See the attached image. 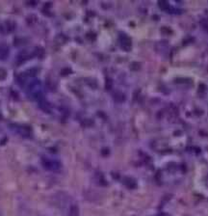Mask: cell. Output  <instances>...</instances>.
<instances>
[{
    "label": "cell",
    "mask_w": 208,
    "mask_h": 216,
    "mask_svg": "<svg viewBox=\"0 0 208 216\" xmlns=\"http://www.w3.org/2000/svg\"><path fill=\"white\" fill-rule=\"evenodd\" d=\"M43 166L45 169L50 170V171H56L59 169V164L58 162L48 159V158H43Z\"/></svg>",
    "instance_id": "1"
},
{
    "label": "cell",
    "mask_w": 208,
    "mask_h": 216,
    "mask_svg": "<svg viewBox=\"0 0 208 216\" xmlns=\"http://www.w3.org/2000/svg\"><path fill=\"white\" fill-rule=\"evenodd\" d=\"M13 129H15L17 133L22 136H29V134H30V129L25 125H14Z\"/></svg>",
    "instance_id": "2"
},
{
    "label": "cell",
    "mask_w": 208,
    "mask_h": 216,
    "mask_svg": "<svg viewBox=\"0 0 208 216\" xmlns=\"http://www.w3.org/2000/svg\"><path fill=\"white\" fill-rule=\"evenodd\" d=\"M9 54V48L6 45L0 44V60H4L8 57Z\"/></svg>",
    "instance_id": "3"
},
{
    "label": "cell",
    "mask_w": 208,
    "mask_h": 216,
    "mask_svg": "<svg viewBox=\"0 0 208 216\" xmlns=\"http://www.w3.org/2000/svg\"><path fill=\"white\" fill-rule=\"evenodd\" d=\"M28 58H29V54L26 51H22L17 56V62H18V64H21V63L24 62L25 60H27Z\"/></svg>",
    "instance_id": "4"
},
{
    "label": "cell",
    "mask_w": 208,
    "mask_h": 216,
    "mask_svg": "<svg viewBox=\"0 0 208 216\" xmlns=\"http://www.w3.org/2000/svg\"><path fill=\"white\" fill-rule=\"evenodd\" d=\"M6 76H7V73H6V71L4 70V68H0V80L5 79Z\"/></svg>",
    "instance_id": "5"
}]
</instances>
